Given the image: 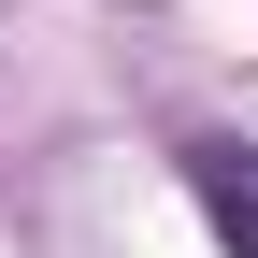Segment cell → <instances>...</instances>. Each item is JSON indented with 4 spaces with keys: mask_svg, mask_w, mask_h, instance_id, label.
I'll return each mask as SVG.
<instances>
[{
    "mask_svg": "<svg viewBox=\"0 0 258 258\" xmlns=\"http://www.w3.org/2000/svg\"><path fill=\"white\" fill-rule=\"evenodd\" d=\"M186 201L230 258H258V144H186Z\"/></svg>",
    "mask_w": 258,
    "mask_h": 258,
    "instance_id": "cell-1",
    "label": "cell"
}]
</instances>
